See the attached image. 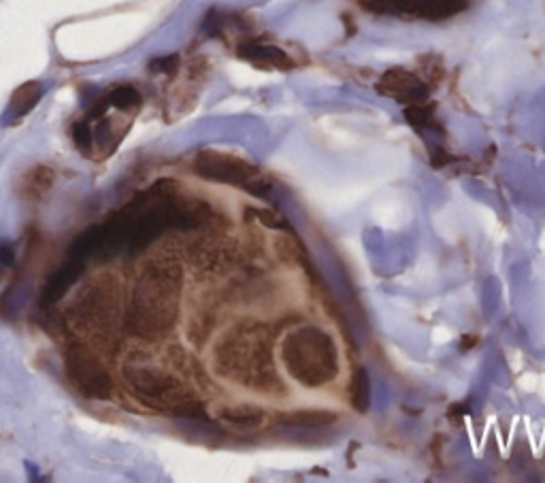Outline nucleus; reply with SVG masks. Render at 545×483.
<instances>
[{"instance_id": "f257e3e1", "label": "nucleus", "mask_w": 545, "mask_h": 483, "mask_svg": "<svg viewBox=\"0 0 545 483\" xmlns=\"http://www.w3.org/2000/svg\"><path fill=\"white\" fill-rule=\"evenodd\" d=\"M181 267L175 258L158 256L141 267L130 296L126 328L141 339H160L173 330L179 311Z\"/></svg>"}, {"instance_id": "f03ea898", "label": "nucleus", "mask_w": 545, "mask_h": 483, "mask_svg": "<svg viewBox=\"0 0 545 483\" xmlns=\"http://www.w3.org/2000/svg\"><path fill=\"white\" fill-rule=\"evenodd\" d=\"M124 379L135 396L151 409L190 420H207L192 390L160 366L149 364L143 358L128 360L124 364Z\"/></svg>"}, {"instance_id": "7ed1b4c3", "label": "nucleus", "mask_w": 545, "mask_h": 483, "mask_svg": "<svg viewBox=\"0 0 545 483\" xmlns=\"http://www.w3.org/2000/svg\"><path fill=\"white\" fill-rule=\"evenodd\" d=\"M217 368L222 375L236 381L252 385L267 383V375L273 372L267 328L245 324L226 335L217 347Z\"/></svg>"}, {"instance_id": "20e7f679", "label": "nucleus", "mask_w": 545, "mask_h": 483, "mask_svg": "<svg viewBox=\"0 0 545 483\" xmlns=\"http://www.w3.org/2000/svg\"><path fill=\"white\" fill-rule=\"evenodd\" d=\"M281 358L288 372L302 385L318 387L337 375V351L333 339L320 328L307 326L286 337Z\"/></svg>"}, {"instance_id": "39448f33", "label": "nucleus", "mask_w": 545, "mask_h": 483, "mask_svg": "<svg viewBox=\"0 0 545 483\" xmlns=\"http://www.w3.org/2000/svg\"><path fill=\"white\" fill-rule=\"evenodd\" d=\"M67 375L77 385L81 394L96 401H107L113 392V379L109 375L107 366L94 351L83 343H71L67 347Z\"/></svg>"}, {"instance_id": "423d86ee", "label": "nucleus", "mask_w": 545, "mask_h": 483, "mask_svg": "<svg viewBox=\"0 0 545 483\" xmlns=\"http://www.w3.org/2000/svg\"><path fill=\"white\" fill-rule=\"evenodd\" d=\"M194 172L207 181L226 183V186H243V188H249L256 177V168L252 164L238 160L234 156H228V153L211 151V149H205L196 156Z\"/></svg>"}, {"instance_id": "0eeeda50", "label": "nucleus", "mask_w": 545, "mask_h": 483, "mask_svg": "<svg viewBox=\"0 0 545 483\" xmlns=\"http://www.w3.org/2000/svg\"><path fill=\"white\" fill-rule=\"evenodd\" d=\"M377 92L407 104H422L428 100V87L405 69H390L377 81Z\"/></svg>"}, {"instance_id": "6e6552de", "label": "nucleus", "mask_w": 545, "mask_h": 483, "mask_svg": "<svg viewBox=\"0 0 545 483\" xmlns=\"http://www.w3.org/2000/svg\"><path fill=\"white\" fill-rule=\"evenodd\" d=\"M98 288L90 290L85 300L77 306V319L85 328H102L107 330L115 317V298L109 290V285L96 283Z\"/></svg>"}, {"instance_id": "1a4fd4ad", "label": "nucleus", "mask_w": 545, "mask_h": 483, "mask_svg": "<svg viewBox=\"0 0 545 483\" xmlns=\"http://www.w3.org/2000/svg\"><path fill=\"white\" fill-rule=\"evenodd\" d=\"M83 273V260L79 258H71L69 262H64L62 267H58L43 285V294H41V302L43 306H52L56 304L60 298H64L71 290V285L77 283V279Z\"/></svg>"}, {"instance_id": "9d476101", "label": "nucleus", "mask_w": 545, "mask_h": 483, "mask_svg": "<svg viewBox=\"0 0 545 483\" xmlns=\"http://www.w3.org/2000/svg\"><path fill=\"white\" fill-rule=\"evenodd\" d=\"M56 181V172L47 164H36L30 170L24 172V177L17 183V194L21 201L26 203H36L41 199H45L47 192L52 190Z\"/></svg>"}, {"instance_id": "9b49d317", "label": "nucleus", "mask_w": 545, "mask_h": 483, "mask_svg": "<svg viewBox=\"0 0 545 483\" xmlns=\"http://www.w3.org/2000/svg\"><path fill=\"white\" fill-rule=\"evenodd\" d=\"M238 58L252 62L260 69H292V60L286 52L273 45H256V43H245L236 49Z\"/></svg>"}, {"instance_id": "f8f14e48", "label": "nucleus", "mask_w": 545, "mask_h": 483, "mask_svg": "<svg viewBox=\"0 0 545 483\" xmlns=\"http://www.w3.org/2000/svg\"><path fill=\"white\" fill-rule=\"evenodd\" d=\"M43 98V83L41 81H26L21 83L17 90L11 94L9 106H7V120L9 124H15L19 120H24L32 109L41 102Z\"/></svg>"}, {"instance_id": "ddd939ff", "label": "nucleus", "mask_w": 545, "mask_h": 483, "mask_svg": "<svg viewBox=\"0 0 545 483\" xmlns=\"http://www.w3.org/2000/svg\"><path fill=\"white\" fill-rule=\"evenodd\" d=\"M467 9L465 0H413L409 13L424 17V19H447L458 13H463Z\"/></svg>"}, {"instance_id": "4468645a", "label": "nucleus", "mask_w": 545, "mask_h": 483, "mask_svg": "<svg viewBox=\"0 0 545 483\" xmlns=\"http://www.w3.org/2000/svg\"><path fill=\"white\" fill-rule=\"evenodd\" d=\"M337 422V413L331 411H288L277 415V424L288 428H322Z\"/></svg>"}, {"instance_id": "2eb2a0df", "label": "nucleus", "mask_w": 545, "mask_h": 483, "mask_svg": "<svg viewBox=\"0 0 545 483\" xmlns=\"http://www.w3.org/2000/svg\"><path fill=\"white\" fill-rule=\"evenodd\" d=\"M220 420L238 428H254L265 422V413L249 407V405H236V407H226L220 411Z\"/></svg>"}, {"instance_id": "dca6fc26", "label": "nucleus", "mask_w": 545, "mask_h": 483, "mask_svg": "<svg viewBox=\"0 0 545 483\" xmlns=\"http://www.w3.org/2000/svg\"><path fill=\"white\" fill-rule=\"evenodd\" d=\"M107 100H109V106L120 109L124 113L139 111V106H141V94L133 85H115L113 90L107 94Z\"/></svg>"}, {"instance_id": "f3484780", "label": "nucleus", "mask_w": 545, "mask_h": 483, "mask_svg": "<svg viewBox=\"0 0 545 483\" xmlns=\"http://www.w3.org/2000/svg\"><path fill=\"white\" fill-rule=\"evenodd\" d=\"M350 398L356 411L364 413L368 409V375L364 368H356L352 377V387H350Z\"/></svg>"}, {"instance_id": "a211bd4d", "label": "nucleus", "mask_w": 545, "mask_h": 483, "mask_svg": "<svg viewBox=\"0 0 545 483\" xmlns=\"http://www.w3.org/2000/svg\"><path fill=\"white\" fill-rule=\"evenodd\" d=\"M73 141L81 153H90L94 149V135H92V124L88 120H81L73 126Z\"/></svg>"}, {"instance_id": "6ab92c4d", "label": "nucleus", "mask_w": 545, "mask_h": 483, "mask_svg": "<svg viewBox=\"0 0 545 483\" xmlns=\"http://www.w3.org/2000/svg\"><path fill=\"white\" fill-rule=\"evenodd\" d=\"M430 113H432L430 106H424V102L422 104H407L405 106V117H407V122L413 128H416V130H424L426 126L432 124V115Z\"/></svg>"}, {"instance_id": "aec40b11", "label": "nucleus", "mask_w": 545, "mask_h": 483, "mask_svg": "<svg viewBox=\"0 0 545 483\" xmlns=\"http://www.w3.org/2000/svg\"><path fill=\"white\" fill-rule=\"evenodd\" d=\"M179 69V56L173 54V56H162V58H156L149 62V71L151 73H162V75H175Z\"/></svg>"}, {"instance_id": "412c9836", "label": "nucleus", "mask_w": 545, "mask_h": 483, "mask_svg": "<svg viewBox=\"0 0 545 483\" xmlns=\"http://www.w3.org/2000/svg\"><path fill=\"white\" fill-rule=\"evenodd\" d=\"M254 213L258 215L260 222H263L265 226H269V228H286V222H283L281 217L273 219V217H275V213H271V211H254Z\"/></svg>"}, {"instance_id": "4be33fe9", "label": "nucleus", "mask_w": 545, "mask_h": 483, "mask_svg": "<svg viewBox=\"0 0 545 483\" xmlns=\"http://www.w3.org/2000/svg\"><path fill=\"white\" fill-rule=\"evenodd\" d=\"M15 265V251L9 243L0 245V267H13Z\"/></svg>"}, {"instance_id": "5701e85b", "label": "nucleus", "mask_w": 545, "mask_h": 483, "mask_svg": "<svg viewBox=\"0 0 545 483\" xmlns=\"http://www.w3.org/2000/svg\"><path fill=\"white\" fill-rule=\"evenodd\" d=\"M475 343H477V337H465V339H463V343H460V349L465 351L467 347H473Z\"/></svg>"}, {"instance_id": "b1692460", "label": "nucleus", "mask_w": 545, "mask_h": 483, "mask_svg": "<svg viewBox=\"0 0 545 483\" xmlns=\"http://www.w3.org/2000/svg\"><path fill=\"white\" fill-rule=\"evenodd\" d=\"M0 277H3V267H0Z\"/></svg>"}]
</instances>
